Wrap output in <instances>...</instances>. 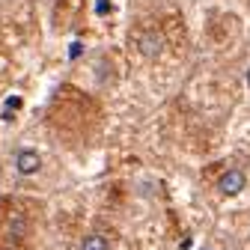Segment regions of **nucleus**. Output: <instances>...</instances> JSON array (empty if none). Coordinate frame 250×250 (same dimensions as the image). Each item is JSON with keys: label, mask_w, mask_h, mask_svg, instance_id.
Listing matches in <instances>:
<instances>
[{"label": "nucleus", "mask_w": 250, "mask_h": 250, "mask_svg": "<svg viewBox=\"0 0 250 250\" xmlns=\"http://www.w3.org/2000/svg\"><path fill=\"white\" fill-rule=\"evenodd\" d=\"M161 48H164V39H161L158 30H146V33L140 36V54L143 57H158Z\"/></svg>", "instance_id": "nucleus-3"}, {"label": "nucleus", "mask_w": 250, "mask_h": 250, "mask_svg": "<svg viewBox=\"0 0 250 250\" xmlns=\"http://www.w3.org/2000/svg\"><path fill=\"white\" fill-rule=\"evenodd\" d=\"M81 51H83V48H81V42H75V45L69 48V57H72V60H78V57H81Z\"/></svg>", "instance_id": "nucleus-7"}, {"label": "nucleus", "mask_w": 250, "mask_h": 250, "mask_svg": "<svg viewBox=\"0 0 250 250\" xmlns=\"http://www.w3.org/2000/svg\"><path fill=\"white\" fill-rule=\"evenodd\" d=\"M81 250H110V244H107V238L104 235H86L83 238V244H81Z\"/></svg>", "instance_id": "nucleus-4"}, {"label": "nucleus", "mask_w": 250, "mask_h": 250, "mask_svg": "<svg viewBox=\"0 0 250 250\" xmlns=\"http://www.w3.org/2000/svg\"><path fill=\"white\" fill-rule=\"evenodd\" d=\"M247 86H250V69H247Z\"/></svg>", "instance_id": "nucleus-8"}, {"label": "nucleus", "mask_w": 250, "mask_h": 250, "mask_svg": "<svg viewBox=\"0 0 250 250\" xmlns=\"http://www.w3.org/2000/svg\"><path fill=\"white\" fill-rule=\"evenodd\" d=\"M244 185H247V179H244L241 170H227V173L221 176V182H217V191L227 194V197H235V194L244 191Z\"/></svg>", "instance_id": "nucleus-1"}, {"label": "nucleus", "mask_w": 250, "mask_h": 250, "mask_svg": "<svg viewBox=\"0 0 250 250\" xmlns=\"http://www.w3.org/2000/svg\"><path fill=\"white\" fill-rule=\"evenodd\" d=\"M200 250H214V247H200Z\"/></svg>", "instance_id": "nucleus-9"}, {"label": "nucleus", "mask_w": 250, "mask_h": 250, "mask_svg": "<svg viewBox=\"0 0 250 250\" xmlns=\"http://www.w3.org/2000/svg\"><path fill=\"white\" fill-rule=\"evenodd\" d=\"M39 167H42L39 152H33V149H21V152L15 155V170H18L21 176H33V173H39Z\"/></svg>", "instance_id": "nucleus-2"}, {"label": "nucleus", "mask_w": 250, "mask_h": 250, "mask_svg": "<svg viewBox=\"0 0 250 250\" xmlns=\"http://www.w3.org/2000/svg\"><path fill=\"white\" fill-rule=\"evenodd\" d=\"M96 12L99 15H110L113 12V3H110V0H96Z\"/></svg>", "instance_id": "nucleus-6"}, {"label": "nucleus", "mask_w": 250, "mask_h": 250, "mask_svg": "<svg viewBox=\"0 0 250 250\" xmlns=\"http://www.w3.org/2000/svg\"><path fill=\"white\" fill-rule=\"evenodd\" d=\"M21 96H6V102H3V107H6V113H12V110H21Z\"/></svg>", "instance_id": "nucleus-5"}]
</instances>
